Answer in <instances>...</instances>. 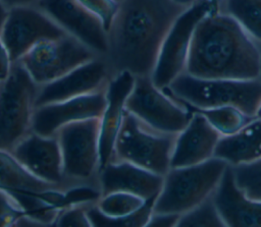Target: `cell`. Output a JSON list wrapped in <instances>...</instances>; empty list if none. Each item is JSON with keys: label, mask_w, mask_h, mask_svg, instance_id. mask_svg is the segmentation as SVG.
<instances>
[{"label": "cell", "mask_w": 261, "mask_h": 227, "mask_svg": "<svg viewBox=\"0 0 261 227\" xmlns=\"http://www.w3.org/2000/svg\"><path fill=\"white\" fill-rule=\"evenodd\" d=\"M98 55L74 37L66 34L43 40L19 60L38 86L51 82Z\"/></svg>", "instance_id": "cell-9"}, {"label": "cell", "mask_w": 261, "mask_h": 227, "mask_svg": "<svg viewBox=\"0 0 261 227\" xmlns=\"http://www.w3.org/2000/svg\"><path fill=\"white\" fill-rule=\"evenodd\" d=\"M171 1H173L175 4H177V5L180 6V7L188 8V7H191V6H193L194 4L198 3V2L201 1V0H171Z\"/></svg>", "instance_id": "cell-35"}, {"label": "cell", "mask_w": 261, "mask_h": 227, "mask_svg": "<svg viewBox=\"0 0 261 227\" xmlns=\"http://www.w3.org/2000/svg\"><path fill=\"white\" fill-rule=\"evenodd\" d=\"M212 1H213V0H212ZM215 3H216V2H215Z\"/></svg>", "instance_id": "cell-40"}, {"label": "cell", "mask_w": 261, "mask_h": 227, "mask_svg": "<svg viewBox=\"0 0 261 227\" xmlns=\"http://www.w3.org/2000/svg\"><path fill=\"white\" fill-rule=\"evenodd\" d=\"M101 195V191L97 184L92 185L88 182L72 184L62 190L57 209L60 210L75 205L95 204Z\"/></svg>", "instance_id": "cell-28"}, {"label": "cell", "mask_w": 261, "mask_h": 227, "mask_svg": "<svg viewBox=\"0 0 261 227\" xmlns=\"http://www.w3.org/2000/svg\"><path fill=\"white\" fill-rule=\"evenodd\" d=\"M177 227H226L213 195L180 215Z\"/></svg>", "instance_id": "cell-27"}, {"label": "cell", "mask_w": 261, "mask_h": 227, "mask_svg": "<svg viewBox=\"0 0 261 227\" xmlns=\"http://www.w3.org/2000/svg\"><path fill=\"white\" fill-rule=\"evenodd\" d=\"M25 214L15 195L0 188V227H15L17 221Z\"/></svg>", "instance_id": "cell-30"}, {"label": "cell", "mask_w": 261, "mask_h": 227, "mask_svg": "<svg viewBox=\"0 0 261 227\" xmlns=\"http://www.w3.org/2000/svg\"><path fill=\"white\" fill-rule=\"evenodd\" d=\"M221 136L204 115L196 110L188 125L176 135L170 168L192 166L213 158Z\"/></svg>", "instance_id": "cell-18"}, {"label": "cell", "mask_w": 261, "mask_h": 227, "mask_svg": "<svg viewBox=\"0 0 261 227\" xmlns=\"http://www.w3.org/2000/svg\"><path fill=\"white\" fill-rule=\"evenodd\" d=\"M146 200L125 191H113L101 195L95 203L97 210L108 217L119 218L139 210Z\"/></svg>", "instance_id": "cell-25"}, {"label": "cell", "mask_w": 261, "mask_h": 227, "mask_svg": "<svg viewBox=\"0 0 261 227\" xmlns=\"http://www.w3.org/2000/svg\"><path fill=\"white\" fill-rule=\"evenodd\" d=\"M229 165L216 157L203 163L171 167L155 198L153 213L181 215L213 195Z\"/></svg>", "instance_id": "cell-4"}, {"label": "cell", "mask_w": 261, "mask_h": 227, "mask_svg": "<svg viewBox=\"0 0 261 227\" xmlns=\"http://www.w3.org/2000/svg\"><path fill=\"white\" fill-rule=\"evenodd\" d=\"M39 86L20 62L0 82V149L11 152L30 132Z\"/></svg>", "instance_id": "cell-6"}, {"label": "cell", "mask_w": 261, "mask_h": 227, "mask_svg": "<svg viewBox=\"0 0 261 227\" xmlns=\"http://www.w3.org/2000/svg\"><path fill=\"white\" fill-rule=\"evenodd\" d=\"M165 89L196 110L233 106L253 118L261 102L260 78H200L184 72Z\"/></svg>", "instance_id": "cell-3"}, {"label": "cell", "mask_w": 261, "mask_h": 227, "mask_svg": "<svg viewBox=\"0 0 261 227\" xmlns=\"http://www.w3.org/2000/svg\"><path fill=\"white\" fill-rule=\"evenodd\" d=\"M185 72L200 78H260L261 51L233 17L214 8L195 30Z\"/></svg>", "instance_id": "cell-2"}, {"label": "cell", "mask_w": 261, "mask_h": 227, "mask_svg": "<svg viewBox=\"0 0 261 227\" xmlns=\"http://www.w3.org/2000/svg\"><path fill=\"white\" fill-rule=\"evenodd\" d=\"M84 7L97 15L103 22L108 32L113 17L117 11L118 3L116 0H77Z\"/></svg>", "instance_id": "cell-31"}, {"label": "cell", "mask_w": 261, "mask_h": 227, "mask_svg": "<svg viewBox=\"0 0 261 227\" xmlns=\"http://www.w3.org/2000/svg\"><path fill=\"white\" fill-rule=\"evenodd\" d=\"M93 204L75 205L59 210L52 226L57 227H93L88 210Z\"/></svg>", "instance_id": "cell-29"}, {"label": "cell", "mask_w": 261, "mask_h": 227, "mask_svg": "<svg viewBox=\"0 0 261 227\" xmlns=\"http://www.w3.org/2000/svg\"><path fill=\"white\" fill-rule=\"evenodd\" d=\"M224 12L233 17L256 41L261 42V0H220Z\"/></svg>", "instance_id": "cell-22"}, {"label": "cell", "mask_w": 261, "mask_h": 227, "mask_svg": "<svg viewBox=\"0 0 261 227\" xmlns=\"http://www.w3.org/2000/svg\"><path fill=\"white\" fill-rule=\"evenodd\" d=\"M64 35L66 33L36 5L9 9L0 30V36L13 63L37 43Z\"/></svg>", "instance_id": "cell-11"}, {"label": "cell", "mask_w": 261, "mask_h": 227, "mask_svg": "<svg viewBox=\"0 0 261 227\" xmlns=\"http://www.w3.org/2000/svg\"><path fill=\"white\" fill-rule=\"evenodd\" d=\"M185 9L171 0H121L103 56L110 77L125 70L135 76H151L162 42Z\"/></svg>", "instance_id": "cell-1"}, {"label": "cell", "mask_w": 261, "mask_h": 227, "mask_svg": "<svg viewBox=\"0 0 261 227\" xmlns=\"http://www.w3.org/2000/svg\"><path fill=\"white\" fill-rule=\"evenodd\" d=\"M96 181L102 195L125 191L147 201L158 195L163 176L126 161L110 160L98 170Z\"/></svg>", "instance_id": "cell-16"}, {"label": "cell", "mask_w": 261, "mask_h": 227, "mask_svg": "<svg viewBox=\"0 0 261 227\" xmlns=\"http://www.w3.org/2000/svg\"><path fill=\"white\" fill-rule=\"evenodd\" d=\"M213 198L226 227H261V202L250 201L243 195L234 184L230 166Z\"/></svg>", "instance_id": "cell-19"}, {"label": "cell", "mask_w": 261, "mask_h": 227, "mask_svg": "<svg viewBox=\"0 0 261 227\" xmlns=\"http://www.w3.org/2000/svg\"><path fill=\"white\" fill-rule=\"evenodd\" d=\"M55 135L60 146L65 179L76 184L96 178L100 160V117L65 124Z\"/></svg>", "instance_id": "cell-8"}, {"label": "cell", "mask_w": 261, "mask_h": 227, "mask_svg": "<svg viewBox=\"0 0 261 227\" xmlns=\"http://www.w3.org/2000/svg\"><path fill=\"white\" fill-rule=\"evenodd\" d=\"M177 134L157 131L125 110L110 160H121L164 176Z\"/></svg>", "instance_id": "cell-5"}, {"label": "cell", "mask_w": 261, "mask_h": 227, "mask_svg": "<svg viewBox=\"0 0 261 227\" xmlns=\"http://www.w3.org/2000/svg\"><path fill=\"white\" fill-rule=\"evenodd\" d=\"M256 117H257V118H259V119H261V102H260V104H259V107H258V109H257V112H256Z\"/></svg>", "instance_id": "cell-37"}, {"label": "cell", "mask_w": 261, "mask_h": 227, "mask_svg": "<svg viewBox=\"0 0 261 227\" xmlns=\"http://www.w3.org/2000/svg\"><path fill=\"white\" fill-rule=\"evenodd\" d=\"M35 5L98 56L107 53L108 35L103 22L77 0H38Z\"/></svg>", "instance_id": "cell-12"}, {"label": "cell", "mask_w": 261, "mask_h": 227, "mask_svg": "<svg viewBox=\"0 0 261 227\" xmlns=\"http://www.w3.org/2000/svg\"><path fill=\"white\" fill-rule=\"evenodd\" d=\"M198 111L204 115L208 122L222 136L236 133L253 119V117H249L233 106H222Z\"/></svg>", "instance_id": "cell-24"}, {"label": "cell", "mask_w": 261, "mask_h": 227, "mask_svg": "<svg viewBox=\"0 0 261 227\" xmlns=\"http://www.w3.org/2000/svg\"><path fill=\"white\" fill-rule=\"evenodd\" d=\"M231 171L234 184L243 195L250 201L261 202V158L233 166Z\"/></svg>", "instance_id": "cell-26"}, {"label": "cell", "mask_w": 261, "mask_h": 227, "mask_svg": "<svg viewBox=\"0 0 261 227\" xmlns=\"http://www.w3.org/2000/svg\"><path fill=\"white\" fill-rule=\"evenodd\" d=\"M213 1H214V2H216V3H217V2H218V1H220V0H213Z\"/></svg>", "instance_id": "cell-38"}, {"label": "cell", "mask_w": 261, "mask_h": 227, "mask_svg": "<svg viewBox=\"0 0 261 227\" xmlns=\"http://www.w3.org/2000/svg\"><path fill=\"white\" fill-rule=\"evenodd\" d=\"M125 110L151 128L168 134H178L193 114L163 89L157 88L151 76H136Z\"/></svg>", "instance_id": "cell-10"}, {"label": "cell", "mask_w": 261, "mask_h": 227, "mask_svg": "<svg viewBox=\"0 0 261 227\" xmlns=\"http://www.w3.org/2000/svg\"><path fill=\"white\" fill-rule=\"evenodd\" d=\"M38 0H1V2L4 4V6L9 10L14 7H20V6H30L35 5Z\"/></svg>", "instance_id": "cell-34"}, {"label": "cell", "mask_w": 261, "mask_h": 227, "mask_svg": "<svg viewBox=\"0 0 261 227\" xmlns=\"http://www.w3.org/2000/svg\"><path fill=\"white\" fill-rule=\"evenodd\" d=\"M179 217L172 213H153L147 227H177Z\"/></svg>", "instance_id": "cell-32"}, {"label": "cell", "mask_w": 261, "mask_h": 227, "mask_svg": "<svg viewBox=\"0 0 261 227\" xmlns=\"http://www.w3.org/2000/svg\"><path fill=\"white\" fill-rule=\"evenodd\" d=\"M105 105L106 88L72 99L36 107L32 119V130L41 135H55L57 130L65 124L101 117Z\"/></svg>", "instance_id": "cell-13"}, {"label": "cell", "mask_w": 261, "mask_h": 227, "mask_svg": "<svg viewBox=\"0 0 261 227\" xmlns=\"http://www.w3.org/2000/svg\"><path fill=\"white\" fill-rule=\"evenodd\" d=\"M116 1H117V2H120V1H121V0H116Z\"/></svg>", "instance_id": "cell-39"}, {"label": "cell", "mask_w": 261, "mask_h": 227, "mask_svg": "<svg viewBox=\"0 0 261 227\" xmlns=\"http://www.w3.org/2000/svg\"><path fill=\"white\" fill-rule=\"evenodd\" d=\"M135 79L136 76L125 70L112 75L108 80L106 105L100 117L99 169L105 166L112 157L115 139L125 111V103L134 88Z\"/></svg>", "instance_id": "cell-17"}, {"label": "cell", "mask_w": 261, "mask_h": 227, "mask_svg": "<svg viewBox=\"0 0 261 227\" xmlns=\"http://www.w3.org/2000/svg\"><path fill=\"white\" fill-rule=\"evenodd\" d=\"M214 157L229 166L248 164L261 158V119L255 117L233 134L221 136Z\"/></svg>", "instance_id": "cell-20"}, {"label": "cell", "mask_w": 261, "mask_h": 227, "mask_svg": "<svg viewBox=\"0 0 261 227\" xmlns=\"http://www.w3.org/2000/svg\"><path fill=\"white\" fill-rule=\"evenodd\" d=\"M7 13H8V9L4 6V4L0 0V30L7 17Z\"/></svg>", "instance_id": "cell-36"}, {"label": "cell", "mask_w": 261, "mask_h": 227, "mask_svg": "<svg viewBox=\"0 0 261 227\" xmlns=\"http://www.w3.org/2000/svg\"><path fill=\"white\" fill-rule=\"evenodd\" d=\"M11 153L36 177L64 188L72 185L63 174L61 151L56 135L46 136L32 131Z\"/></svg>", "instance_id": "cell-15"}, {"label": "cell", "mask_w": 261, "mask_h": 227, "mask_svg": "<svg viewBox=\"0 0 261 227\" xmlns=\"http://www.w3.org/2000/svg\"><path fill=\"white\" fill-rule=\"evenodd\" d=\"M13 62L11 61L9 52L0 36V82L4 81L10 74Z\"/></svg>", "instance_id": "cell-33"}, {"label": "cell", "mask_w": 261, "mask_h": 227, "mask_svg": "<svg viewBox=\"0 0 261 227\" xmlns=\"http://www.w3.org/2000/svg\"><path fill=\"white\" fill-rule=\"evenodd\" d=\"M155 198L156 196L147 200L139 210L124 217L111 218L105 216L97 210L95 204L89 208L88 215L93 227H147L153 214Z\"/></svg>", "instance_id": "cell-23"}, {"label": "cell", "mask_w": 261, "mask_h": 227, "mask_svg": "<svg viewBox=\"0 0 261 227\" xmlns=\"http://www.w3.org/2000/svg\"><path fill=\"white\" fill-rule=\"evenodd\" d=\"M0 188L13 194L44 195L64 187L44 181L32 174L11 152L0 149Z\"/></svg>", "instance_id": "cell-21"}, {"label": "cell", "mask_w": 261, "mask_h": 227, "mask_svg": "<svg viewBox=\"0 0 261 227\" xmlns=\"http://www.w3.org/2000/svg\"><path fill=\"white\" fill-rule=\"evenodd\" d=\"M215 4L212 0H201L186 8L176 17L162 42L151 73V79L157 88H167L186 71L195 30L198 23L216 8Z\"/></svg>", "instance_id": "cell-7"}, {"label": "cell", "mask_w": 261, "mask_h": 227, "mask_svg": "<svg viewBox=\"0 0 261 227\" xmlns=\"http://www.w3.org/2000/svg\"><path fill=\"white\" fill-rule=\"evenodd\" d=\"M110 73L102 56L74 68L61 77L39 86L35 108L61 102L106 88Z\"/></svg>", "instance_id": "cell-14"}]
</instances>
